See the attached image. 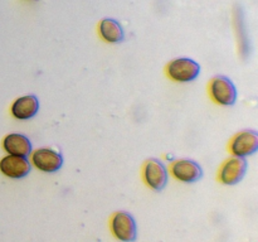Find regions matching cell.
Masks as SVG:
<instances>
[{
  "mask_svg": "<svg viewBox=\"0 0 258 242\" xmlns=\"http://www.w3.org/2000/svg\"><path fill=\"white\" fill-rule=\"evenodd\" d=\"M110 229L115 238L121 242H135L138 238V226L131 213L126 211L116 212L110 219Z\"/></svg>",
  "mask_w": 258,
  "mask_h": 242,
  "instance_id": "cell-1",
  "label": "cell"
},
{
  "mask_svg": "<svg viewBox=\"0 0 258 242\" xmlns=\"http://www.w3.org/2000/svg\"><path fill=\"white\" fill-rule=\"evenodd\" d=\"M166 73L175 82H191L201 73V66L191 58H175L166 66Z\"/></svg>",
  "mask_w": 258,
  "mask_h": 242,
  "instance_id": "cell-2",
  "label": "cell"
},
{
  "mask_svg": "<svg viewBox=\"0 0 258 242\" xmlns=\"http://www.w3.org/2000/svg\"><path fill=\"white\" fill-rule=\"evenodd\" d=\"M209 93L217 103L222 106H232L237 101V88L231 78L226 76H216L209 85Z\"/></svg>",
  "mask_w": 258,
  "mask_h": 242,
  "instance_id": "cell-3",
  "label": "cell"
},
{
  "mask_svg": "<svg viewBox=\"0 0 258 242\" xmlns=\"http://www.w3.org/2000/svg\"><path fill=\"white\" fill-rule=\"evenodd\" d=\"M144 179L151 189L160 192L168 183L169 174L165 164L156 158H150L144 165Z\"/></svg>",
  "mask_w": 258,
  "mask_h": 242,
  "instance_id": "cell-4",
  "label": "cell"
},
{
  "mask_svg": "<svg viewBox=\"0 0 258 242\" xmlns=\"http://www.w3.org/2000/svg\"><path fill=\"white\" fill-rule=\"evenodd\" d=\"M247 168H248V164L246 159L242 156H233L221 166L218 175L219 180L226 186H236L244 178Z\"/></svg>",
  "mask_w": 258,
  "mask_h": 242,
  "instance_id": "cell-5",
  "label": "cell"
},
{
  "mask_svg": "<svg viewBox=\"0 0 258 242\" xmlns=\"http://www.w3.org/2000/svg\"><path fill=\"white\" fill-rule=\"evenodd\" d=\"M171 174L183 183H196L203 176V169L191 159H179L171 164Z\"/></svg>",
  "mask_w": 258,
  "mask_h": 242,
  "instance_id": "cell-6",
  "label": "cell"
},
{
  "mask_svg": "<svg viewBox=\"0 0 258 242\" xmlns=\"http://www.w3.org/2000/svg\"><path fill=\"white\" fill-rule=\"evenodd\" d=\"M232 154L234 156H249L253 155L258 150V134L254 130H244L237 134L229 145Z\"/></svg>",
  "mask_w": 258,
  "mask_h": 242,
  "instance_id": "cell-7",
  "label": "cell"
},
{
  "mask_svg": "<svg viewBox=\"0 0 258 242\" xmlns=\"http://www.w3.org/2000/svg\"><path fill=\"white\" fill-rule=\"evenodd\" d=\"M32 161L39 170L44 173H55L62 168L63 156L53 149L40 148L33 153Z\"/></svg>",
  "mask_w": 258,
  "mask_h": 242,
  "instance_id": "cell-8",
  "label": "cell"
},
{
  "mask_svg": "<svg viewBox=\"0 0 258 242\" xmlns=\"http://www.w3.org/2000/svg\"><path fill=\"white\" fill-rule=\"evenodd\" d=\"M32 170V164L27 156L8 155L0 160V171L13 179H22Z\"/></svg>",
  "mask_w": 258,
  "mask_h": 242,
  "instance_id": "cell-9",
  "label": "cell"
},
{
  "mask_svg": "<svg viewBox=\"0 0 258 242\" xmlns=\"http://www.w3.org/2000/svg\"><path fill=\"white\" fill-rule=\"evenodd\" d=\"M39 111V100L34 95L22 96L12 105V115L18 120H29Z\"/></svg>",
  "mask_w": 258,
  "mask_h": 242,
  "instance_id": "cell-10",
  "label": "cell"
},
{
  "mask_svg": "<svg viewBox=\"0 0 258 242\" xmlns=\"http://www.w3.org/2000/svg\"><path fill=\"white\" fill-rule=\"evenodd\" d=\"M5 151L9 153L10 155L18 156H28L32 153V143L29 139L23 134H9L5 136L3 141Z\"/></svg>",
  "mask_w": 258,
  "mask_h": 242,
  "instance_id": "cell-11",
  "label": "cell"
},
{
  "mask_svg": "<svg viewBox=\"0 0 258 242\" xmlns=\"http://www.w3.org/2000/svg\"><path fill=\"white\" fill-rule=\"evenodd\" d=\"M98 33L107 43H121L125 39V32L120 23L112 18H105L100 22Z\"/></svg>",
  "mask_w": 258,
  "mask_h": 242,
  "instance_id": "cell-12",
  "label": "cell"
}]
</instances>
